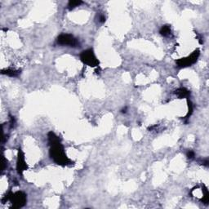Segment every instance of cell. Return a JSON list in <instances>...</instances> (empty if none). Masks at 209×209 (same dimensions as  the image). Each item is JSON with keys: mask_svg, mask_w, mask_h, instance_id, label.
<instances>
[{"mask_svg": "<svg viewBox=\"0 0 209 209\" xmlns=\"http://www.w3.org/2000/svg\"><path fill=\"white\" fill-rule=\"evenodd\" d=\"M47 136H48V142L51 146L50 156L52 158V159L56 163L62 165V166L70 163L71 161L67 158L64 151V147L61 143L60 138L52 132H50Z\"/></svg>", "mask_w": 209, "mask_h": 209, "instance_id": "cell-1", "label": "cell"}, {"mask_svg": "<svg viewBox=\"0 0 209 209\" xmlns=\"http://www.w3.org/2000/svg\"><path fill=\"white\" fill-rule=\"evenodd\" d=\"M3 200H7V201L10 200L13 203V208H21L25 206V204L26 203V195L22 191H18L16 193L10 192L8 195H6L3 201Z\"/></svg>", "mask_w": 209, "mask_h": 209, "instance_id": "cell-2", "label": "cell"}, {"mask_svg": "<svg viewBox=\"0 0 209 209\" xmlns=\"http://www.w3.org/2000/svg\"><path fill=\"white\" fill-rule=\"evenodd\" d=\"M80 59L84 64L88 65L91 67L98 66L99 61L94 54L93 50L88 49L83 51L80 54Z\"/></svg>", "mask_w": 209, "mask_h": 209, "instance_id": "cell-3", "label": "cell"}, {"mask_svg": "<svg viewBox=\"0 0 209 209\" xmlns=\"http://www.w3.org/2000/svg\"><path fill=\"white\" fill-rule=\"evenodd\" d=\"M57 43L62 46H68V47H79V40L76 38H74V35L69 34H62L57 38Z\"/></svg>", "mask_w": 209, "mask_h": 209, "instance_id": "cell-4", "label": "cell"}, {"mask_svg": "<svg viewBox=\"0 0 209 209\" xmlns=\"http://www.w3.org/2000/svg\"><path fill=\"white\" fill-rule=\"evenodd\" d=\"M199 55H200L199 50H195L194 52H192L191 54L189 55V56H188L187 57L181 58V59L177 60V66L180 67V68H185V67L190 66V65L194 64V63L198 61V58H199Z\"/></svg>", "mask_w": 209, "mask_h": 209, "instance_id": "cell-5", "label": "cell"}, {"mask_svg": "<svg viewBox=\"0 0 209 209\" xmlns=\"http://www.w3.org/2000/svg\"><path fill=\"white\" fill-rule=\"evenodd\" d=\"M28 168V166L26 164L25 160V156H24V153L21 151V149H19L17 155V169L19 174H22L23 172Z\"/></svg>", "mask_w": 209, "mask_h": 209, "instance_id": "cell-6", "label": "cell"}, {"mask_svg": "<svg viewBox=\"0 0 209 209\" xmlns=\"http://www.w3.org/2000/svg\"><path fill=\"white\" fill-rule=\"evenodd\" d=\"M175 94H176L180 99H182L188 97L189 94H190V92H189V90H187L186 88H181L177 89V90L175 91Z\"/></svg>", "mask_w": 209, "mask_h": 209, "instance_id": "cell-7", "label": "cell"}, {"mask_svg": "<svg viewBox=\"0 0 209 209\" xmlns=\"http://www.w3.org/2000/svg\"><path fill=\"white\" fill-rule=\"evenodd\" d=\"M160 35L163 36V37H168L172 34V31H171V28H170L169 25H162V28L160 29Z\"/></svg>", "mask_w": 209, "mask_h": 209, "instance_id": "cell-8", "label": "cell"}, {"mask_svg": "<svg viewBox=\"0 0 209 209\" xmlns=\"http://www.w3.org/2000/svg\"><path fill=\"white\" fill-rule=\"evenodd\" d=\"M20 70H15V69H3L2 70V74H7L8 76L11 77H17V75L20 74Z\"/></svg>", "mask_w": 209, "mask_h": 209, "instance_id": "cell-9", "label": "cell"}, {"mask_svg": "<svg viewBox=\"0 0 209 209\" xmlns=\"http://www.w3.org/2000/svg\"><path fill=\"white\" fill-rule=\"evenodd\" d=\"M82 3H83V2L82 1H78V0H75V1H69V3H68V8H69V10H72V9H74V8H75L76 7H79V5H81Z\"/></svg>", "mask_w": 209, "mask_h": 209, "instance_id": "cell-10", "label": "cell"}, {"mask_svg": "<svg viewBox=\"0 0 209 209\" xmlns=\"http://www.w3.org/2000/svg\"><path fill=\"white\" fill-rule=\"evenodd\" d=\"M188 107H189V112L187 114L186 118H188L189 116L191 115V114L193 113V105H192L191 101H188Z\"/></svg>", "mask_w": 209, "mask_h": 209, "instance_id": "cell-11", "label": "cell"}, {"mask_svg": "<svg viewBox=\"0 0 209 209\" xmlns=\"http://www.w3.org/2000/svg\"><path fill=\"white\" fill-rule=\"evenodd\" d=\"M194 152L193 151V150H189L188 152H187V158L188 159H193L194 158Z\"/></svg>", "mask_w": 209, "mask_h": 209, "instance_id": "cell-12", "label": "cell"}, {"mask_svg": "<svg viewBox=\"0 0 209 209\" xmlns=\"http://www.w3.org/2000/svg\"><path fill=\"white\" fill-rule=\"evenodd\" d=\"M99 21L101 23H104L105 21H106V17L103 15V14H101V15H99Z\"/></svg>", "mask_w": 209, "mask_h": 209, "instance_id": "cell-13", "label": "cell"}, {"mask_svg": "<svg viewBox=\"0 0 209 209\" xmlns=\"http://www.w3.org/2000/svg\"><path fill=\"white\" fill-rule=\"evenodd\" d=\"M121 111H122V113H126V112H127V107H125L124 109H123V110H122Z\"/></svg>", "mask_w": 209, "mask_h": 209, "instance_id": "cell-14", "label": "cell"}]
</instances>
